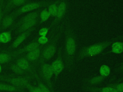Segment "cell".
Segmentation results:
<instances>
[{"label": "cell", "instance_id": "83f0119b", "mask_svg": "<svg viewBox=\"0 0 123 92\" xmlns=\"http://www.w3.org/2000/svg\"><path fill=\"white\" fill-rule=\"evenodd\" d=\"M36 39L38 43L41 46H44L46 45L49 41V38L47 36H39V37H38Z\"/></svg>", "mask_w": 123, "mask_h": 92}, {"label": "cell", "instance_id": "8d00e7d4", "mask_svg": "<svg viewBox=\"0 0 123 92\" xmlns=\"http://www.w3.org/2000/svg\"><path fill=\"white\" fill-rule=\"evenodd\" d=\"M1 11H0V12H1Z\"/></svg>", "mask_w": 123, "mask_h": 92}, {"label": "cell", "instance_id": "9c48e42d", "mask_svg": "<svg viewBox=\"0 0 123 92\" xmlns=\"http://www.w3.org/2000/svg\"><path fill=\"white\" fill-rule=\"evenodd\" d=\"M41 45H40L37 42V39H35L34 41L30 42V43L25 46L23 47H22L16 50H13L12 51H9V52L12 54V56L14 58L22 54L26 53L33 49H35L39 47Z\"/></svg>", "mask_w": 123, "mask_h": 92}, {"label": "cell", "instance_id": "1f68e13d", "mask_svg": "<svg viewBox=\"0 0 123 92\" xmlns=\"http://www.w3.org/2000/svg\"><path fill=\"white\" fill-rule=\"evenodd\" d=\"M116 70L117 72H119L123 73V62L119 66V67L116 69Z\"/></svg>", "mask_w": 123, "mask_h": 92}, {"label": "cell", "instance_id": "484cf974", "mask_svg": "<svg viewBox=\"0 0 123 92\" xmlns=\"http://www.w3.org/2000/svg\"><path fill=\"white\" fill-rule=\"evenodd\" d=\"M99 75L104 78L108 77L111 73V68L106 64L102 65L99 69Z\"/></svg>", "mask_w": 123, "mask_h": 92}, {"label": "cell", "instance_id": "9a60e30c", "mask_svg": "<svg viewBox=\"0 0 123 92\" xmlns=\"http://www.w3.org/2000/svg\"><path fill=\"white\" fill-rule=\"evenodd\" d=\"M38 23H39L38 18L31 21L24 23L22 24H21L19 27H18L16 29L15 34H19L28 31L33 28L36 27L35 26Z\"/></svg>", "mask_w": 123, "mask_h": 92}, {"label": "cell", "instance_id": "5b68a950", "mask_svg": "<svg viewBox=\"0 0 123 92\" xmlns=\"http://www.w3.org/2000/svg\"><path fill=\"white\" fill-rule=\"evenodd\" d=\"M39 74L40 78L45 82V85L50 89L51 92H55L53 84L51 80L53 73L51 64L46 62L41 64Z\"/></svg>", "mask_w": 123, "mask_h": 92}, {"label": "cell", "instance_id": "e575fe53", "mask_svg": "<svg viewBox=\"0 0 123 92\" xmlns=\"http://www.w3.org/2000/svg\"><path fill=\"white\" fill-rule=\"evenodd\" d=\"M3 17V14L2 11H1L0 12V25L1 22V20H2V19Z\"/></svg>", "mask_w": 123, "mask_h": 92}, {"label": "cell", "instance_id": "52a82bcc", "mask_svg": "<svg viewBox=\"0 0 123 92\" xmlns=\"http://www.w3.org/2000/svg\"><path fill=\"white\" fill-rule=\"evenodd\" d=\"M62 46H61L58 49L56 58L51 64L54 77V83L56 82L59 76L65 69L64 61L62 56Z\"/></svg>", "mask_w": 123, "mask_h": 92}, {"label": "cell", "instance_id": "277c9868", "mask_svg": "<svg viewBox=\"0 0 123 92\" xmlns=\"http://www.w3.org/2000/svg\"><path fill=\"white\" fill-rule=\"evenodd\" d=\"M53 1L51 0H43L36 2H27L20 7L15 10L13 13L17 17L19 15L27 12L36 11L39 8L48 6L49 4L52 3Z\"/></svg>", "mask_w": 123, "mask_h": 92}, {"label": "cell", "instance_id": "6da1fadb", "mask_svg": "<svg viewBox=\"0 0 123 92\" xmlns=\"http://www.w3.org/2000/svg\"><path fill=\"white\" fill-rule=\"evenodd\" d=\"M63 31L64 34L63 61L65 69L69 72H72L74 68L77 41L74 28L68 20L65 21Z\"/></svg>", "mask_w": 123, "mask_h": 92}, {"label": "cell", "instance_id": "ba28073f", "mask_svg": "<svg viewBox=\"0 0 123 92\" xmlns=\"http://www.w3.org/2000/svg\"><path fill=\"white\" fill-rule=\"evenodd\" d=\"M68 8V3L66 0H60L58 5V8L54 20L50 24L49 29L54 28L57 27L59 23L64 18Z\"/></svg>", "mask_w": 123, "mask_h": 92}, {"label": "cell", "instance_id": "44dd1931", "mask_svg": "<svg viewBox=\"0 0 123 92\" xmlns=\"http://www.w3.org/2000/svg\"><path fill=\"white\" fill-rule=\"evenodd\" d=\"M12 39V31H3L0 33V43L7 44L9 43Z\"/></svg>", "mask_w": 123, "mask_h": 92}, {"label": "cell", "instance_id": "d6a6232c", "mask_svg": "<svg viewBox=\"0 0 123 92\" xmlns=\"http://www.w3.org/2000/svg\"><path fill=\"white\" fill-rule=\"evenodd\" d=\"M10 75H0V81H3V80L5 79L6 78L8 77Z\"/></svg>", "mask_w": 123, "mask_h": 92}, {"label": "cell", "instance_id": "d6986e66", "mask_svg": "<svg viewBox=\"0 0 123 92\" xmlns=\"http://www.w3.org/2000/svg\"><path fill=\"white\" fill-rule=\"evenodd\" d=\"M0 91L7 92H24L25 89L15 87L9 83L0 82Z\"/></svg>", "mask_w": 123, "mask_h": 92}, {"label": "cell", "instance_id": "7a4b0ae2", "mask_svg": "<svg viewBox=\"0 0 123 92\" xmlns=\"http://www.w3.org/2000/svg\"><path fill=\"white\" fill-rule=\"evenodd\" d=\"M65 21L62 23L60 25H58L56 28L54 29L48 43L43 48L40 58L38 62V63L41 64L46 62L50 60L55 55L58 42L64 31Z\"/></svg>", "mask_w": 123, "mask_h": 92}, {"label": "cell", "instance_id": "ac0fdd59", "mask_svg": "<svg viewBox=\"0 0 123 92\" xmlns=\"http://www.w3.org/2000/svg\"><path fill=\"white\" fill-rule=\"evenodd\" d=\"M82 90L87 92H118L114 88L107 85L106 87H98L96 86H83Z\"/></svg>", "mask_w": 123, "mask_h": 92}, {"label": "cell", "instance_id": "7402d4cb", "mask_svg": "<svg viewBox=\"0 0 123 92\" xmlns=\"http://www.w3.org/2000/svg\"><path fill=\"white\" fill-rule=\"evenodd\" d=\"M13 58L8 51L0 53V64H6L11 61Z\"/></svg>", "mask_w": 123, "mask_h": 92}, {"label": "cell", "instance_id": "5bb4252c", "mask_svg": "<svg viewBox=\"0 0 123 92\" xmlns=\"http://www.w3.org/2000/svg\"><path fill=\"white\" fill-rule=\"evenodd\" d=\"M43 48V46H40L39 47L26 53L25 57L30 62L35 63L38 62Z\"/></svg>", "mask_w": 123, "mask_h": 92}, {"label": "cell", "instance_id": "cb8c5ba5", "mask_svg": "<svg viewBox=\"0 0 123 92\" xmlns=\"http://www.w3.org/2000/svg\"><path fill=\"white\" fill-rule=\"evenodd\" d=\"M60 1V0H57L55 1H53L48 6L47 9L50 15V16L53 17H55L56 16L58 11V5Z\"/></svg>", "mask_w": 123, "mask_h": 92}, {"label": "cell", "instance_id": "f1b7e54d", "mask_svg": "<svg viewBox=\"0 0 123 92\" xmlns=\"http://www.w3.org/2000/svg\"><path fill=\"white\" fill-rule=\"evenodd\" d=\"M25 89H27L29 92H42L40 89L37 86H34L30 83L26 85Z\"/></svg>", "mask_w": 123, "mask_h": 92}, {"label": "cell", "instance_id": "f546056e", "mask_svg": "<svg viewBox=\"0 0 123 92\" xmlns=\"http://www.w3.org/2000/svg\"><path fill=\"white\" fill-rule=\"evenodd\" d=\"M108 85L114 88L118 92H123V82L111 83L109 84Z\"/></svg>", "mask_w": 123, "mask_h": 92}, {"label": "cell", "instance_id": "d590c367", "mask_svg": "<svg viewBox=\"0 0 123 92\" xmlns=\"http://www.w3.org/2000/svg\"><path fill=\"white\" fill-rule=\"evenodd\" d=\"M1 71H2V66H1V64H0V73H1Z\"/></svg>", "mask_w": 123, "mask_h": 92}, {"label": "cell", "instance_id": "d4e9b609", "mask_svg": "<svg viewBox=\"0 0 123 92\" xmlns=\"http://www.w3.org/2000/svg\"><path fill=\"white\" fill-rule=\"evenodd\" d=\"M39 23L41 24L46 22L50 17V15L48 11L47 8H45L41 10L39 13Z\"/></svg>", "mask_w": 123, "mask_h": 92}, {"label": "cell", "instance_id": "603a6c76", "mask_svg": "<svg viewBox=\"0 0 123 92\" xmlns=\"http://www.w3.org/2000/svg\"><path fill=\"white\" fill-rule=\"evenodd\" d=\"M9 68L10 70H11L13 72L15 73L16 74H17L20 76H25L28 75H30L25 71L23 69H22L21 68H20L17 64L15 63H12L11 64L9 67Z\"/></svg>", "mask_w": 123, "mask_h": 92}, {"label": "cell", "instance_id": "3957f363", "mask_svg": "<svg viewBox=\"0 0 123 92\" xmlns=\"http://www.w3.org/2000/svg\"><path fill=\"white\" fill-rule=\"evenodd\" d=\"M119 39H120V37L118 36L115 39L107 40L82 47L80 49L76 56V60L78 61L86 58L93 57L101 54L113 42Z\"/></svg>", "mask_w": 123, "mask_h": 92}, {"label": "cell", "instance_id": "8fae6325", "mask_svg": "<svg viewBox=\"0 0 123 92\" xmlns=\"http://www.w3.org/2000/svg\"><path fill=\"white\" fill-rule=\"evenodd\" d=\"M35 29L36 27H34L28 31L19 34L17 37L14 39L13 42L10 46L9 48L10 49L17 48L30 35V34L35 31Z\"/></svg>", "mask_w": 123, "mask_h": 92}, {"label": "cell", "instance_id": "4316f807", "mask_svg": "<svg viewBox=\"0 0 123 92\" xmlns=\"http://www.w3.org/2000/svg\"><path fill=\"white\" fill-rule=\"evenodd\" d=\"M35 79H36L37 82V86L40 89L42 92H51L50 89L42 81L37 73L35 75Z\"/></svg>", "mask_w": 123, "mask_h": 92}, {"label": "cell", "instance_id": "4fadbf2b", "mask_svg": "<svg viewBox=\"0 0 123 92\" xmlns=\"http://www.w3.org/2000/svg\"><path fill=\"white\" fill-rule=\"evenodd\" d=\"M16 18V17L13 12L9 14L4 15L2 19L0 25V32H3L10 27H12Z\"/></svg>", "mask_w": 123, "mask_h": 92}, {"label": "cell", "instance_id": "30bf717a", "mask_svg": "<svg viewBox=\"0 0 123 92\" xmlns=\"http://www.w3.org/2000/svg\"><path fill=\"white\" fill-rule=\"evenodd\" d=\"M15 63L24 70L35 77V75L37 73L32 65H31V62L25 57H20L17 58Z\"/></svg>", "mask_w": 123, "mask_h": 92}, {"label": "cell", "instance_id": "4dcf8cb0", "mask_svg": "<svg viewBox=\"0 0 123 92\" xmlns=\"http://www.w3.org/2000/svg\"><path fill=\"white\" fill-rule=\"evenodd\" d=\"M49 29H50L49 28L47 27H44L41 28L38 31V35L39 36H47V35L49 33Z\"/></svg>", "mask_w": 123, "mask_h": 92}, {"label": "cell", "instance_id": "e0dca14e", "mask_svg": "<svg viewBox=\"0 0 123 92\" xmlns=\"http://www.w3.org/2000/svg\"><path fill=\"white\" fill-rule=\"evenodd\" d=\"M29 2V0H9L3 10H2L3 15L7 13L12 9L22 6Z\"/></svg>", "mask_w": 123, "mask_h": 92}, {"label": "cell", "instance_id": "ffe728a7", "mask_svg": "<svg viewBox=\"0 0 123 92\" xmlns=\"http://www.w3.org/2000/svg\"><path fill=\"white\" fill-rule=\"evenodd\" d=\"M123 52V42L114 41L111 44V49L108 52L115 54H120Z\"/></svg>", "mask_w": 123, "mask_h": 92}, {"label": "cell", "instance_id": "7c38bea8", "mask_svg": "<svg viewBox=\"0 0 123 92\" xmlns=\"http://www.w3.org/2000/svg\"><path fill=\"white\" fill-rule=\"evenodd\" d=\"M40 12H41V10L39 9V10H36V11L29 12L28 13L26 14L25 16L23 17L22 18H21L20 20H19L16 23L13 24V26H12V30L16 29L21 24H22L24 23L31 21L38 18Z\"/></svg>", "mask_w": 123, "mask_h": 92}, {"label": "cell", "instance_id": "8992f818", "mask_svg": "<svg viewBox=\"0 0 123 92\" xmlns=\"http://www.w3.org/2000/svg\"><path fill=\"white\" fill-rule=\"evenodd\" d=\"M33 79H35V77L32 75L20 76H13L10 75L8 77L4 79L3 81L11 84L15 87L25 89L26 85Z\"/></svg>", "mask_w": 123, "mask_h": 92}, {"label": "cell", "instance_id": "2e32d148", "mask_svg": "<svg viewBox=\"0 0 123 92\" xmlns=\"http://www.w3.org/2000/svg\"><path fill=\"white\" fill-rule=\"evenodd\" d=\"M105 79L100 75L85 79L83 81V86H96L103 82Z\"/></svg>", "mask_w": 123, "mask_h": 92}, {"label": "cell", "instance_id": "836d02e7", "mask_svg": "<svg viewBox=\"0 0 123 92\" xmlns=\"http://www.w3.org/2000/svg\"><path fill=\"white\" fill-rule=\"evenodd\" d=\"M5 0H0V10L2 11L3 3Z\"/></svg>", "mask_w": 123, "mask_h": 92}]
</instances>
